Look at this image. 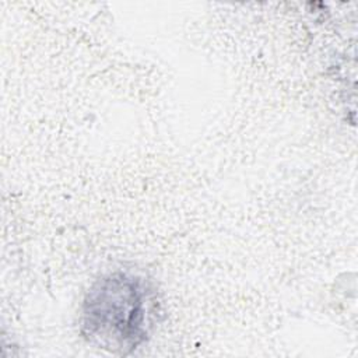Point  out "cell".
<instances>
[{
  "instance_id": "obj_1",
  "label": "cell",
  "mask_w": 358,
  "mask_h": 358,
  "mask_svg": "<svg viewBox=\"0 0 358 358\" xmlns=\"http://www.w3.org/2000/svg\"><path fill=\"white\" fill-rule=\"evenodd\" d=\"M157 303V292L145 278L124 271L102 275L85 294L81 334L101 350L129 355L147 341Z\"/></svg>"
}]
</instances>
